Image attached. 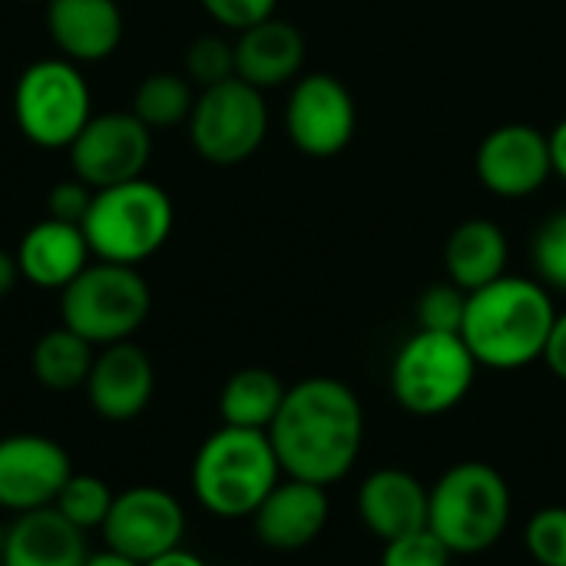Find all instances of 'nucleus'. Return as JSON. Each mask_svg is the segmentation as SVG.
Wrapping results in <instances>:
<instances>
[{"label": "nucleus", "instance_id": "38", "mask_svg": "<svg viewBox=\"0 0 566 566\" xmlns=\"http://www.w3.org/2000/svg\"><path fill=\"white\" fill-rule=\"evenodd\" d=\"M86 566H143L139 560H133V557H126V554H116V551H103V554H90V560Z\"/></svg>", "mask_w": 566, "mask_h": 566}, {"label": "nucleus", "instance_id": "20", "mask_svg": "<svg viewBox=\"0 0 566 566\" xmlns=\"http://www.w3.org/2000/svg\"><path fill=\"white\" fill-rule=\"evenodd\" d=\"M17 265L20 275L50 292H63L86 265H90V242L83 235V226L60 222V219H43L30 226L17 245Z\"/></svg>", "mask_w": 566, "mask_h": 566}, {"label": "nucleus", "instance_id": "7", "mask_svg": "<svg viewBox=\"0 0 566 566\" xmlns=\"http://www.w3.org/2000/svg\"><path fill=\"white\" fill-rule=\"evenodd\" d=\"M478 368L461 335L418 328L391 361V395L408 415L438 418L468 398Z\"/></svg>", "mask_w": 566, "mask_h": 566}, {"label": "nucleus", "instance_id": "1", "mask_svg": "<svg viewBox=\"0 0 566 566\" xmlns=\"http://www.w3.org/2000/svg\"><path fill=\"white\" fill-rule=\"evenodd\" d=\"M269 441L285 478L332 488L361 454V401L338 378H305L285 391V401L269 428Z\"/></svg>", "mask_w": 566, "mask_h": 566}, {"label": "nucleus", "instance_id": "4", "mask_svg": "<svg viewBox=\"0 0 566 566\" xmlns=\"http://www.w3.org/2000/svg\"><path fill=\"white\" fill-rule=\"evenodd\" d=\"M511 488L494 464L461 461L431 488L428 527L454 557L491 551L511 524Z\"/></svg>", "mask_w": 566, "mask_h": 566}, {"label": "nucleus", "instance_id": "17", "mask_svg": "<svg viewBox=\"0 0 566 566\" xmlns=\"http://www.w3.org/2000/svg\"><path fill=\"white\" fill-rule=\"evenodd\" d=\"M123 10L116 0H46V33L60 56L99 63L123 43Z\"/></svg>", "mask_w": 566, "mask_h": 566}, {"label": "nucleus", "instance_id": "18", "mask_svg": "<svg viewBox=\"0 0 566 566\" xmlns=\"http://www.w3.org/2000/svg\"><path fill=\"white\" fill-rule=\"evenodd\" d=\"M428 504L431 488L401 468L371 471L358 488V514L381 544L428 527Z\"/></svg>", "mask_w": 566, "mask_h": 566}, {"label": "nucleus", "instance_id": "31", "mask_svg": "<svg viewBox=\"0 0 566 566\" xmlns=\"http://www.w3.org/2000/svg\"><path fill=\"white\" fill-rule=\"evenodd\" d=\"M524 547L541 566H566V507H544L524 527Z\"/></svg>", "mask_w": 566, "mask_h": 566}, {"label": "nucleus", "instance_id": "36", "mask_svg": "<svg viewBox=\"0 0 566 566\" xmlns=\"http://www.w3.org/2000/svg\"><path fill=\"white\" fill-rule=\"evenodd\" d=\"M551 156H554V176L566 179V119H560L551 133Z\"/></svg>", "mask_w": 566, "mask_h": 566}, {"label": "nucleus", "instance_id": "33", "mask_svg": "<svg viewBox=\"0 0 566 566\" xmlns=\"http://www.w3.org/2000/svg\"><path fill=\"white\" fill-rule=\"evenodd\" d=\"M93 196L96 189L86 186L83 179H63L56 182L50 192H46V216L50 219H60V222H73V226H83L90 206H93Z\"/></svg>", "mask_w": 566, "mask_h": 566}, {"label": "nucleus", "instance_id": "22", "mask_svg": "<svg viewBox=\"0 0 566 566\" xmlns=\"http://www.w3.org/2000/svg\"><path fill=\"white\" fill-rule=\"evenodd\" d=\"M511 245L497 222L491 219H464L444 242V269L448 282L464 289L468 295L507 275Z\"/></svg>", "mask_w": 566, "mask_h": 566}, {"label": "nucleus", "instance_id": "37", "mask_svg": "<svg viewBox=\"0 0 566 566\" xmlns=\"http://www.w3.org/2000/svg\"><path fill=\"white\" fill-rule=\"evenodd\" d=\"M143 566H209L202 557H196V554H189V551H182V547H172V551H166V554H159V557H153L149 564Z\"/></svg>", "mask_w": 566, "mask_h": 566}, {"label": "nucleus", "instance_id": "21", "mask_svg": "<svg viewBox=\"0 0 566 566\" xmlns=\"http://www.w3.org/2000/svg\"><path fill=\"white\" fill-rule=\"evenodd\" d=\"M86 534L56 507L17 514L7 524L0 566H86Z\"/></svg>", "mask_w": 566, "mask_h": 566}, {"label": "nucleus", "instance_id": "35", "mask_svg": "<svg viewBox=\"0 0 566 566\" xmlns=\"http://www.w3.org/2000/svg\"><path fill=\"white\" fill-rule=\"evenodd\" d=\"M20 279H23V275H20L17 255H10L7 249H0V298H7V295L17 289Z\"/></svg>", "mask_w": 566, "mask_h": 566}, {"label": "nucleus", "instance_id": "34", "mask_svg": "<svg viewBox=\"0 0 566 566\" xmlns=\"http://www.w3.org/2000/svg\"><path fill=\"white\" fill-rule=\"evenodd\" d=\"M544 361L560 381H566V312H557V322H554L547 348H544Z\"/></svg>", "mask_w": 566, "mask_h": 566}, {"label": "nucleus", "instance_id": "40", "mask_svg": "<svg viewBox=\"0 0 566 566\" xmlns=\"http://www.w3.org/2000/svg\"><path fill=\"white\" fill-rule=\"evenodd\" d=\"M23 3H46V0H23Z\"/></svg>", "mask_w": 566, "mask_h": 566}, {"label": "nucleus", "instance_id": "11", "mask_svg": "<svg viewBox=\"0 0 566 566\" xmlns=\"http://www.w3.org/2000/svg\"><path fill=\"white\" fill-rule=\"evenodd\" d=\"M153 156V129L133 113L93 116L70 146L73 176L93 189L143 179Z\"/></svg>", "mask_w": 566, "mask_h": 566}, {"label": "nucleus", "instance_id": "13", "mask_svg": "<svg viewBox=\"0 0 566 566\" xmlns=\"http://www.w3.org/2000/svg\"><path fill=\"white\" fill-rule=\"evenodd\" d=\"M70 474L73 461L60 441L33 431L0 438V511L17 517L53 507Z\"/></svg>", "mask_w": 566, "mask_h": 566}, {"label": "nucleus", "instance_id": "26", "mask_svg": "<svg viewBox=\"0 0 566 566\" xmlns=\"http://www.w3.org/2000/svg\"><path fill=\"white\" fill-rule=\"evenodd\" d=\"M113 497H116V494L109 491V484H106L103 478L73 471L70 481L63 484V491H60V497H56L53 507H56L73 527H80V531L86 534V531H99V527L106 524L109 507H113Z\"/></svg>", "mask_w": 566, "mask_h": 566}, {"label": "nucleus", "instance_id": "25", "mask_svg": "<svg viewBox=\"0 0 566 566\" xmlns=\"http://www.w3.org/2000/svg\"><path fill=\"white\" fill-rule=\"evenodd\" d=\"M192 106H196L192 83L179 73H149L133 96V113L149 129H169L189 123Z\"/></svg>", "mask_w": 566, "mask_h": 566}, {"label": "nucleus", "instance_id": "32", "mask_svg": "<svg viewBox=\"0 0 566 566\" xmlns=\"http://www.w3.org/2000/svg\"><path fill=\"white\" fill-rule=\"evenodd\" d=\"M199 3L219 27L235 30V33L275 17V7H279V0H199Z\"/></svg>", "mask_w": 566, "mask_h": 566}, {"label": "nucleus", "instance_id": "12", "mask_svg": "<svg viewBox=\"0 0 566 566\" xmlns=\"http://www.w3.org/2000/svg\"><path fill=\"white\" fill-rule=\"evenodd\" d=\"M109 551L126 554L139 564L182 547L186 537V511L176 494L166 488L139 484L113 497L109 517L99 527Z\"/></svg>", "mask_w": 566, "mask_h": 566}, {"label": "nucleus", "instance_id": "30", "mask_svg": "<svg viewBox=\"0 0 566 566\" xmlns=\"http://www.w3.org/2000/svg\"><path fill=\"white\" fill-rule=\"evenodd\" d=\"M451 560L454 554L431 527H418L381 547V566H451Z\"/></svg>", "mask_w": 566, "mask_h": 566}, {"label": "nucleus", "instance_id": "8", "mask_svg": "<svg viewBox=\"0 0 566 566\" xmlns=\"http://www.w3.org/2000/svg\"><path fill=\"white\" fill-rule=\"evenodd\" d=\"M17 129L40 149H70L93 119V96L80 63L50 56L30 63L13 86Z\"/></svg>", "mask_w": 566, "mask_h": 566}, {"label": "nucleus", "instance_id": "15", "mask_svg": "<svg viewBox=\"0 0 566 566\" xmlns=\"http://www.w3.org/2000/svg\"><path fill=\"white\" fill-rule=\"evenodd\" d=\"M86 401L96 411V418L123 424L139 418L156 391V368L149 361V355L129 342H116L106 345L90 368L86 378Z\"/></svg>", "mask_w": 566, "mask_h": 566}, {"label": "nucleus", "instance_id": "3", "mask_svg": "<svg viewBox=\"0 0 566 566\" xmlns=\"http://www.w3.org/2000/svg\"><path fill=\"white\" fill-rule=\"evenodd\" d=\"M282 481V464L269 431L229 428L212 431L192 461V494L212 517H252L269 491Z\"/></svg>", "mask_w": 566, "mask_h": 566}, {"label": "nucleus", "instance_id": "27", "mask_svg": "<svg viewBox=\"0 0 566 566\" xmlns=\"http://www.w3.org/2000/svg\"><path fill=\"white\" fill-rule=\"evenodd\" d=\"M235 76V43L226 36H199L186 50V80L196 83L199 90H209L216 83H226Z\"/></svg>", "mask_w": 566, "mask_h": 566}, {"label": "nucleus", "instance_id": "5", "mask_svg": "<svg viewBox=\"0 0 566 566\" xmlns=\"http://www.w3.org/2000/svg\"><path fill=\"white\" fill-rule=\"evenodd\" d=\"M172 222L176 209L166 189L149 179H133L96 189L83 235L99 262L139 265L169 242Z\"/></svg>", "mask_w": 566, "mask_h": 566}, {"label": "nucleus", "instance_id": "24", "mask_svg": "<svg viewBox=\"0 0 566 566\" xmlns=\"http://www.w3.org/2000/svg\"><path fill=\"white\" fill-rule=\"evenodd\" d=\"M93 358H96L93 345L86 338H80L76 332H70L66 325H60L36 338L30 365H33V378L46 391L66 395V391H76L86 385Z\"/></svg>", "mask_w": 566, "mask_h": 566}, {"label": "nucleus", "instance_id": "16", "mask_svg": "<svg viewBox=\"0 0 566 566\" xmlns=\"http://www.w3.org/2000/svg\"><path fill=\"white\" fill-rule=\"evenodd\" d=\"M328 514H332L328 488L285 478L259 504V511L252 514V524H255V537L269 551L292 554L318 541V534L328 524Z\"/></svg>", "mask_w": 566, "mask_h": 566}, {"label": "nucleus", "instance_id": "23", "mask_svg": "<svg viewBox=\"0 0 566 566\" xmlns=\"http://www.w3.org/2000/svg\"><path fill=\"white\" fill-rule=\"evenodd\" d=\"M285 385L269 368H242L235 371L219 395V418L229 428H249V431H269L282 401Z\"/></svg>", "mask_w": 566, "mask_h": 566}, {"label": "nucleus", "instance_id": "10", "mask_svg": "<svg viewBox=\"0 0 566 566\" xmlns=\"http://www.w3.org/2000/svg\"><path fill=\"white\" fill-rule=\"evenodd\" d=\"M358 109L352 90L332 73H305L292 83L285 103V133L312 159H332L355 139Z\"/></svg>", "mask_w": 566, "mask_h": 566}, {"label": "nucleus", "instance_id": "39", "mask_svg": "<svg viewBox=\"0 0 566 566\" xmlns=\"http://www.w3.org/2000/svg\"><path fill=\"white\" fill-rule=\"evenodd\" d=\"M3 541H7V527L0 524V551H3Z\"/></svg>", "mask_w": 566, "mask_h": 566}, {"label": "nucleus", "instance_id": "14", "mask_svg": "<svg viewBox=\"0 0 566 566\" xmlns=\"http://www.w3.org/2000/svg\"><path fill=\"white\" fill-rule=\"evenodd\" d=\"M474 172L491 196L527 199L554 176L551 136L531 123H504L481 139Z\"/></svg>", "mask_w": 566, "mask_h": 566}, {"label": "nucleus", "instance_id": "28", "mask_svg": "<svg viewBox=\"0 0 566 566\" xmlns=\"http://www.w3.org/2000/svg\"><path fill=\"white\" fill-rule=\"evenodd\" d=\"M468 312V292L458 289L454 282H434L421 292L418 298V328L424 332H451L461 335Z\"/></svg>", "mask_w": 566, "mask_h": 566}, {"label": "nucleus", "instance_id": "6", "mask_svg": "<svg viewBox=\"0 0 566 566\" xmlns=\"http://www.w3.org/2000/svg\"><path fill=\"white\" fill-rule=\"evenodd\" d=\"M153 295L136 265L90 262L63 292L60 318L93 348L129 342L149 318Z\"/></svg>", "mask_w": 566, "mask_h": 566}, {"label": "nucleus", "instance_id": "29", "mask_svg": "<svg viewBox=\"0 0 566 566\" xmlns=\"http://www.w3.org/2000/svg\"><path fill=\"white\" fill-rule=\"evenodd\" d=\"M534 269L547 289L566 292V209L554 212L534 235Z\"/></svg>", "mask_w": 566, "mask_h": 566}, {"label": "nucleus", "instance_id": "2", "mask_svg": "<svg viewBox=\"0 0 566 566\" xmlns=\"http://www.w3.org/2000/svg\"><path fill=\"white\" fill-rule=\"evenodd\" d=\"M554 322L557 308L544 282L501 275L468 295L461 338L481 368L517 371L544 358Z\"/></svg>", "mask_w": 566, "mask_h": 566}, {"label": "nucleus", "instance_id": "9", "mask_svg": "<svg viewBox=\"0 0 566 566\" xmlns=\"http://www.w3.org/2000/svg\"><path fill=\"white\" fill-rule=\"evenodd\" d=\"M269 133L265 93L232 76L196 96L189 113V139L212 166H239L259 153Z\"/></svg>", "mask_w": 566, "mask_h": 566}, {"label": "nucleus", "instance_id": "19", "mask_svg": "<svg viewBox=\"0 0 566 566\" xmlns=\"http://www.w3.org/2000/svg\"><path fill=\"white\" fill-rule=\"evenodd\" d=\"M302 66L305 36L282 17H269L235 36V76L262 93L295 83Z\"/></svg>", "mask_w": 566, "mask_h": 566}]
</instances>
